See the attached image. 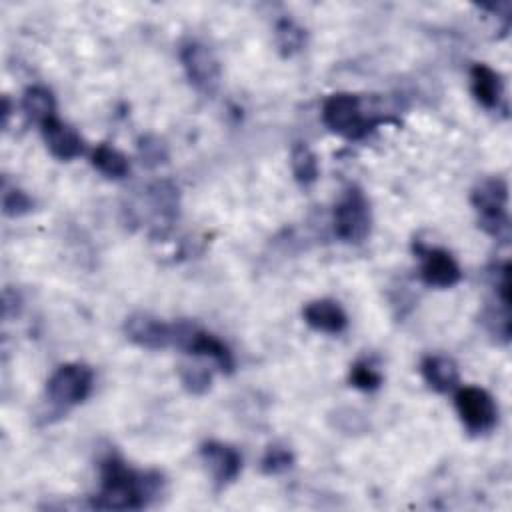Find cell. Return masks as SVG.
Instances as JSON below:
<instances>
[{
    "instance_id": "obj_4",
    "label": "cell",
    "mask_w": 512,
    "mask_h": 512,
    "mask_svg": "<svg viewBox=\"0 0 512 512\" xmlns=\"http://www.w3.org/2000/svg\"><path fill=\"white\" fill-rule=\"evenodd\" d=\"M334 232L342 242H362L372 224L370 202L358 186H350L344 190L340 200L334 206Z\"/></svg>"
},
{
    "instance_id": "obj_12",
    "label": "cell",
    "mask_w": 512,
    "mask_h": 512,
    "mask_svg": "<svg viewBox=\"0 0 512 512\" xmlns=\"http://www.w3.org/2000/svg\"><path fill=\"white\" fill-rule=\"evenodd\" d=\"M40 130H42L46 148L54 158L72 160L84 152V142L80 134L72 126L64 124L58 116H52L50 120H46L40 126Z\"/></svg>"
},
{
    "instance_id": "obj_17",
    "label": "cell",
    "mask_w": 512,
    "mask_h": 512,
    "mask_svg": "<svg viewBox=\"0 0 512 512\" xmlns=\"http://www.w3.org/2000/svg\"><path fill=\"white\" fill-rule=\"evenodd\" d=\"M90 162L100 174L114 180H120L130 172L128 158L110 144H98L90 154Z\"/></svg>"
},
{
    "instance_id": "obj_18",
    "label": "cell",
    "mask_w": 512,
    "mask_h": 512,
    "mask_svg": "<svg viewBox=\"0 0 512 512\" xmlns=\"http://www.w3.org/2000/svg\"><path fill=\"white\" fill-rule=\"evenodd\" d=\"M290 166H292L294 178H296L302 186H308V184L316 182V178H318V174H320L316 154H314L306 144H302V142H298V144L292 148Z\"/></svg>"
},
{
    "instance_id": "obj_3",
    "label": "cell",
    "mask_w": 512,
    "mask_h": 512,
    "mask_svg": "<svg viewBox=\"0 0 512 512\" xmlns=\"http://www.w3.org/2000/svg\"><path fill=\"white\" fill-rule=\"evenodd\" d=\"M472 206L480 212V226L496 240L506 242L510 238V220L506 214L508 186L502 178L492 176L482 180L472 190Z\"/></svg>"
},
{
    "instance_id": "obj_1",
    "label": "cell",
    "mask_w": 512,
    "mask_h": 512,
    "mask_svg": "<svg viewBox=\"0 0 512 512\" xmlns=\"http://www.w3.org/2000/svg\"><path fill=\"white\" fill-rule=\"evenodd\" d=\"M160 482L158 474L136 472L122 458L108 454L100 462V492L92 504L104 510H140L158 492Z\"/></svg>"
},
{
    "instance_id": "obj_23",
    "label": "cell",
    "mask_w": 512,
    "mask_h": 512,
    "mask_svg": "<svg viewBox=\"0 0 512 512\" xmlns=\"http://www.w3.org/2000/svg\"><path fill=\"white\" fill-rule=\"evenodd\" d=\"M138 152H140V158L146 166H158V164L166 162V158H168L164 142L156 136H150V134L142 136L138 140Z\"/></svg>"
},
{
    "instance_id": "obj_14",
    "label": "cell",
    "mask_w": 512,
    "mask_h": 512,
    "mask_svg": "<svg viewBox=\"0 0 512 512\" xmlns=\"http://www.w3.org/2000/svg\"><path fill=\"white\" fill-rule=\"evenodd\" d=\"M420 372L426 384L440 394H448L458 388V382H460L458 366L448 356H442V354L424 356L420 362Z\"/></svg>"
},
{
    "instance_id": "obj_5",
    "label": "cell",
    "mask_w": 512,
    "mask_h": 512,
    "mask_svg": "<svg viewBox=\"0 0 512 512\" xmlns=\"http://www.w3.org/2000/svg\"><path fill=\"white\" fill-rule=\"evenodd\" d=\"M94 386V374L86 364H62L46 382L48 398L58 406H76L84 402Z\"/></svg>"
},
{
    "instance_id": "obj_24",
    "label": "cell",
    "mask_w": 512,
    "mask_h": 512,
    "mask_svg": "<svg viewBox=\"0 0 512 512\" xmlns=\"http://www.w3.org/2000/svg\"><path fill=\"white\" fill-rule=\"evenodd\" d=\"M34 206L32 198L22 192L20 188H4L2 194V210L6 216H22L26 212H30Z\"/></svg>"
},
{
    "instance_id": "obj_10",
    "label": "cell",
    "mask_w": 512,
    "mask_h": 512,
    "mask_svg": "<svg viewBox=\"0 0 512 512\" xmlns=\"http://www.w3.org/2000/svg\"><path fill=\"white\" fill-rule=\"evenodd\" d=\"M124 332L128 340L140 348L160 350L174 346V324H168L152 314H132L130 318H126Z\"/></svg>"
},
{
    "instance_id": "obj_8",
    "label": "cell",
    "mask_w": 512,
    "mask_h": 512,
    "mask_svg": "<svg viewBox=\"0 0 512 512\" xmlns=\"http://www.w3.org/2000/svg\"><path fill=\"white\" fill-rule=\"evenodd\" d=\"M180 60L190 84L204 92L212 94L220 82V62L214 52L200 42H186L180 48Z\"/></svg>"
},
{
    "instance_id": "obj_6",
    "label": "cell",
    "mask_w": 512,
    "mask_h": 512,
    "mask_svg": "<svg viewBox=\"0 0 512 512\" xmlns=\"http://www.w3.org/2000/svg\"><path fill=\"white\" fill-rule=\"evenodd\" d=\"M174 346L186 350L188 354L212 358L226 374L234 370V356L230 348L218 336L198 328L196 324L184 320L174 322Z\"/></svg>"
},
{
    "instance_id": "obj_22",
    "label": "cell",
    "mask_w": 512,
    "mask_h": 512,
    "mask_svg": "<svg viewBox=\"0 0 512 512\" xmlns=\"http://www.w3.org/2000/svg\"><path fill=\"white\" fill-rule=\"evenodd\" d=\"M350 384L358 390L372 392L382 384V374L366 360H358L350 366Z\"/></svg>"
},
{
    "instance_id": "obj_7",
    "label": "cell",
    "mask_w": 512,
    "mask_h": 512,
    "mask_svg": "<svg viewBox=\"0 0 512 512\" xmlns=\"http://www.w3.org/2000/svg\"><path fill=\"white\" fill-rule=\"evenodd\" d=\"M454 404L458 416L470 434H486L498 422V408L494 398L478 386H462L456 390Z\"/></svg>"
},
{
    "instance_id": "obj_11",
    "label": "cell",
    "mask_w": 512,
    "mask_h": 512,
    "mask_svg": "<svg viewBox=\"0 0 512 512\" xmlns=\"http://www.w3.org/2000/svg\"><path fill=\"white\" fill-rule=\"evenodd\" d=\"M200 456L218 488H224L230 482H234L242 470V456L230 444L208 440L200 446Z\"/></svg>"
},
{
    "instance_id": "obj_19",
    "label": "cell",
    "mask_w": 512,
    "mask_h": 512,
    "mask_svg": "<svg viewBox=\"0 0 512 512\" xmlns=\"http://www.w3.org/2000/svg\"><path fill=\"white\" fill-rule=\"evenodd\" d=\"M306 32L290 18H282L276 24V46L282 56H292L304 48Z\"/></svg>"
},
{
    "instance_id": "obj_15",
    "label": "cell",
    "mask_w": 512,
    "mask_h": 512,
    "mask_svg": "<svg viewBox=\"0 0 512 512\" xmlns=\"http://www.w3.org/2000/svg\"><path fill=\"white\" fill-rule=\"evenodd\" d=\"M470 90L478 104L484 108H496L502 98V80L488 64H474L470 68Z\"/></svg>"
},
{
    "instance_id": "obj_13",
    "label": "cell",
    "mask_w": 512,
    "mask_h": 512,
    "mask_svg": "<svg viewBox=\"0 0 512 512\" xmlns=\"http://www.w3.org/2000/svg\"><path fill=\"white\" fill-rule=\"evenodd\" d=\"M302 316L310 328L324 334H340L348 326L346 312L336 300H330V298L308 302L302 310Z\"/></svg>"
},
{
    "instance_id": "obj_20",
    "label": "cell",
    "mask_w": 512,
    "mask_h": 512,
    "mask_svg": "<svg viewBox=\"0 0 512 512\" xmlns=\"http://www.w3.org/2000/svg\"><path fill=\"white\" fill-rule=\"evenodd\" d=\"M294 464V454L290 448L282 444H270L260 460V468L264 474H282L290 470Z\"/></svg>"
},
{
    "instance_id": "obj_16",
    "label": "cell",
    "mask_w": 512,
    "mask_h": 512,
    "mask_svg": "<svg viewBox=\"0 0 512 512\" xmlns=\"http://www.w3.org/2000/svg\"><path fill=\"white\" fill-rule=\"evenodd\" d=\"M22 112L30 122L42 126L46 120L56 116V102L52 92L44 86H30L22 96Z\"/></svg>"
},
{
    "instance_id": "obj_9",
    "label": "cell",
    "mask_w": 512,
    "mask_h": 512,
    "mask_svg": "<svg viewBox=\"0 0 512 512\" xmlns=\"http://www.w3.org/2000/svg\"><path fill=\"white\" fill-rule=\"evenodd\" d=\"M414 252L420 256V276L428 286L450 288L460 282L462 270L448 250L414 244Z\"/></svg>"
},
{
    "instance_id": "obj_2",
    "label": "cell",
    "mask_w": 512,
    "mask_h": 512,
    "mask_svg": "<svg viewBox=\"0 0 512 512\" xmlns=\"http://www.w3.org/2000/svg\"><path fill=\"white\" fill-rule=\"evenodd\" d=\"M322 122L330 132L338 136H344L348 140H360L374 130L380 118L366 114L360 96L338 92L324 100Z\"/></svg>"
},
{
    "instance_id": "obj_21",
    "label": "cell",
    "mask_w": 512,
    "mask_h": 512,
    "mask_svg": "<svg viewBox=\"0 0 512 512\" xmlns=\"http://www.w3.org/2000/svg\"><path fill=\"white\" fill-rule=\"evenodd\" d=\"M180 380L190 394H204L210 388V370L202 364H180Z\"/></svg>"
}]
</instances>
